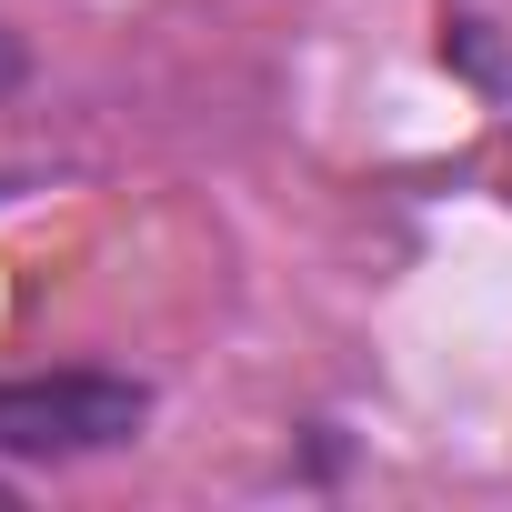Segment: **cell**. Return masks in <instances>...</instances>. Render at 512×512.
Returning <instances> with one entry per match:
<instances>
[{"label": "cell", "mask_w": 512, "mask_h": 512, "mask_svg": "<svg viewBox=\"0 0 512 512\" xmlns=\"http://www.w3.org/2000/svg\"><path fill=\"white\" fill-rule=\"evenodd\" d=\"M151 422V392L131 372H21L0 382V452L11 462H81V452H121Z\"/></svg>", "instance_id": "1"}, {"label": "cell", "mask_w": 512, "mask_h": 512, "mask_svg": "<svg viewBox=\"0 0 512 512\" xmlns=\"http://www.w3.org/2000/svg\"><path fill=\"white\" fill-rule=\"evenodd\" d=\"M21 71H31V51H21L11 31H0V91H21Z\"/></svg>", "instance_id": "2"}, {"label": "cell", "mask_w": 512, "mask_h": 512, "mask_svg": "<svg viewBox=\"0 0 512 512\" xmlns=\"http://www.w3.org/2000/svg\"><path fill=\"white\" fill-rule=\"evenodd\" d=\"M0 492H11V482H0Z\"/></svg>", "instance_id": "3"}]
</instances>
